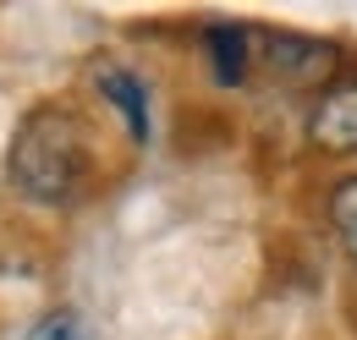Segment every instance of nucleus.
<instances>
[{"mask_svg": "<svg viewBox=\"0 0 357 340\" xmlns=\"http://www.w3.org/2000/svg\"><path fill=\"white\" fill-rule=\"evenodd\" d=\"M330 219H335V236H341V247L357 258V176L335 187V198H330Z\"/></svg>", "mask_w": 357, "mask_h": 340, "instance_id": "nucleus-5", "label": "nucleus"}, {"mask_svg": "<svg viewBox=\"0 0 357 340\" xmlns=\"http://www.w3.org/2000/svg\"><path fill=\"white\" fill-rule=\"evenodd\" d=\"M209 66L225 88L248 77V33L242 28H209Z\"/></svg>", "mask_w": 357, "mask_h": 340, "instance_id": "nucleus-4", "label": "nucleus"}, {"mask_svg": "<svg viewBox=\"0 0 357 340\" xmlns=\"http://www.w3.org/2000/svg\"><path fill=\"white\" fill-rule=\"evenodd\" d=\"M89 176V137L72 110H33L11 137V187L33 203H66Z\"/></svg>", "mask_w": 357, "mask_h": 340, "instance_id": "nucleus-1", "label": "nucleus"}, {"mask_svg": "<svg viewBox=\"0 0 357 340\" xmlns=\"http://www.w3.org/2000/svg\"><path fill=\"white\" fill-rule=\"evenodd\" d=\"M28 340H93V335H89V324H83L77 313L61 307V313H45V318L28 330Z\"/></svg>", "mask_w": 357, "mask_h": 340, "instance_id": "nucleus-6", "label": "nucleus"}, {"mask_svg": "<svg viewBox=\"0 0 357 340\" xmlns=\"http://www.w3.org/2000/svg\"><path fill=\"white\" fill-rule=\"evenodd\" d=\"M99 93L127 116V132H132V143H149V93L137 83L132 72H121V66H105L99 72Z\"/></svg>", "mask_w": 357, "mask_h": 340, "instance_id": "nucleus-3", "label": "nucleus"}, {"mask_svg": "<svg viewBox=\"0 0 357 340\" xmlns=\"http://www.w3.org/2000/svg\"><path fill=\"white\" fill-rule=\"evenodd\" d=\"M308 137L330 154H357V83H335L313 105Z\"/></svg>", "mask_w": 357, "mask_h": 340, "instance_id": "nucleus-2", "label": "nucleus"}]
</instances>
